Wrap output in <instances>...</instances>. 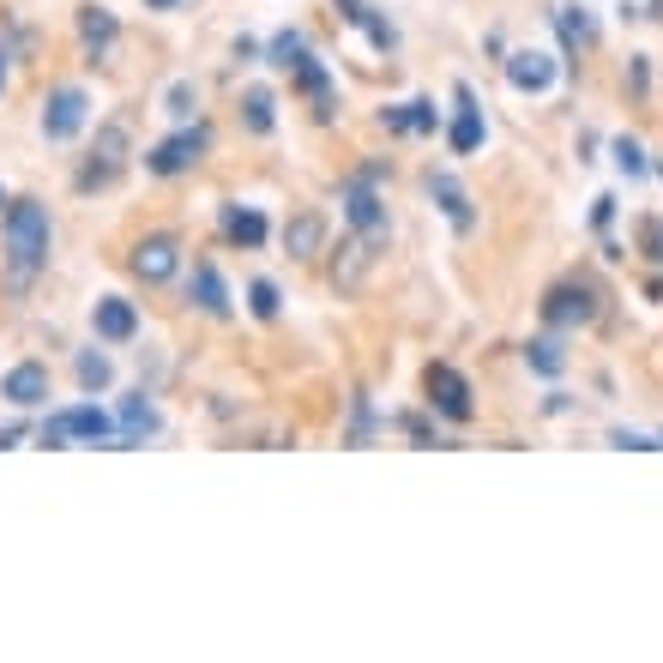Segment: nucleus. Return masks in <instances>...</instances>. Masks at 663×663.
Returning <instances> with one entry per match:
<instances>
[{"label":"nucleus","instance_id":"f257e3e1","mask_svg":"<svg viewBox=\"0 0 663 663\" xmlns=\"http://www.w3.org/2000/svg\"><path fill=\"white\" fill-rule=\"evenodd\" d=\"M0 236H7V278L12 290H24L48 265V211L36 199H12Z\"/></svg>","mask_w":663,"mask_h":663},{"label":"nucleus","instance_id":"f03ea898","mask_svg":"<svg viewBox=\"0 0 663 663\" xmlns=\"http://www.w3.org/2000/svg\"><path fill=\"white\" fill-rule=\"evenodd\" d=\"M380 170H362L344 182V224L356 229L362 241H374V248H387V199H380Z\"/></svg>","mask_w":663,"mask_h":663},{"label":"nucleus","instance_id":"7ed1b4c3","mask_svg":"<svg viewBox=\"0 0 663 663\" xmlns=\"http://www.w3.org/2000/svg\"><path fill=\"white\" fill-rule=\"evenodd\" d=\"M67 441H91V446H115V416L97 404H67L43 423V446H67Z\"/></svg>","mask_w":663,"mask_h":663},{"label":"nucleus","instance_id":"20e7f679","mask_svg":"<svg viewBox=\"0 0 663 663\" xmlns=\"http://www.w3.org/2000/svg\"><path fill=\"white\" fill-rule=\"evenodd\" d=\"M211 151V127H199V121H187L175 139H163V145H151L145 151V175H187V170H199V157Z\"/></svg>","mask_w":663,"mask_h":663},{"label":"nucleus","instance_id":"39448f33","mask_svg":"<svg viewBox=\"0 0 663 663\" xmlns=\"http://www.w3.org/2000/svg\"><path fill=\"white\" fill-rule=\"evenodd\" d=\"M423 387H428V404H435L446 423H470V416H477V392H470V380L458 374L453 362H428Z\"/></svg>","mask_w":663,"mask_h":663},{"label":"nucleus","instance_id":"423d86ee","mask_svg":"<svg viewBox=\"0 0 663 663\" xmlns=\"http://www.w3.org/2000/svg\"><path fill=\"white\" fill-rule=\"evenodd\" d=\"M85 121H91V97H85L79 85H61V91H48V104H43V139H48V145H67V139H79Z\"/></svg>","mask_w":663,"mask_h":663},{"label":"nucleus","instance_id":"0eeeda50","mask_svg":"<svg viewBox=\"0 0 663 663\" xmlns=\"http://www.w3.org/2000/svg\"><path fill=\"white\" fill-rule=\"evenodd\" d=\"M121 170H127V127L109 121L104 133H97V145H91V157H85V170H79V194H91V187H109Z\"/></svg>","mask_w":663,"mask_h":663},{"label":"nucleus","instance_id":"6e6552de","mask_svg":"<svg viewBox=\"0 0 663 663\" xmlns=\"http://www.w3.org/2000/svg\"><path fill=\"white\" fill-rule=\"evenodd\" d=\"M543 320H550L555 332H573V326H591L597 320V290L591 284H555L550 296H543Z\"/></svg>","mask_w":663,"mask_h":663},{"label":"nucleus","instance_id":"1a4fd4ad","mask_svg":"<svg viewBox=\"0 0 663 663\" xmlns=\"http://www.w3.org/2000/svg\"><path fill=\"white\" fill-rule=\"evenodd\" d=\"M482 139H489V121H482L477 91H470V85H453V127H446V145H453V157L482 151Z\"/></svg>","mask_w":663,"mask_h":663},{"label":"nucleus","instance_id":"9d476101","mask_svg":"<svg viewBox=\"0 0 663 663\" xmlns=\"http://www.w3.org/2000/svg\"><path fill=\"white\" fill-rule=\"evenodd\" d=\"M501 67H507V85H513V91H525V97H543V91L561 79V61L543 55V48H513Z\"/></svg>","mask_w":663,"mask_h":663},{"label":"nucleus","instance_id":"9b49d317","mask_svg":"<svg viewBox=\"0 0 663 663\" xmlns=\"http://www.w3.org/2000/svg\"><path fill=\"white\" fill-rule=\"evenodd\" d=\"M175 272H182V241H175L170 229H157V236H145L133 248V278H145V284H170Z\"/></svg>","mask_w":663,"mask_h":663},{"label":"nucleus","instance_id":"f8f14e48","mask_svg":"<svg viewBox=\"0 0 663 663\" xmlns=\"http://www.w3.org/2000/svg\"><path fill=\"white\" fill-rule=\"evenodd\" d=\"M91 332L104 344H133L139 338V308L127 296H97L91 302Z\"/></svg>","mask_w":663,"mask_h":663},{"label":"nucleus","instance_id":"ddd939ff","mask_svg":"<svg viewBox=\"0 0 663 663\" xmlns=\"http://www.w3.org/2000/svg\"><path fill=\"white\" fill-rule=\"evenodd\" d=\"M157 428H163V416H157V404H151V392H127L121 423H115V446H145Z\"/></svg>","mask_w":663,"mask_h":663},{"label":"nucleus","instance_id":"4468645a","mask_svg":"<svg viewBox=\"0 0 663 663\" xmlns=\"http://www.w3.org/2000/svg\"><path fill=\"white\" fill-rule=\"evenodd\" d=\"M428 194H435V206L446 211V224H453V236H470L477 229V206H470V194L458 187V175L446 170H428Z\"/></svg>","mask_w":663,"mask_h":663},{"label":"nucleus","instance_id":"2eb2a0df","mask_svg":"<svg viewBox=\"0 0 663 663\" xmlns=\"http://www.w3.org/2000/svg\"><path fill=\"white\" fill-rule=\"evenodd\" d=\"M0 399L12 404V411H36V404L48 399V368L43 362H19L0 374Z\"/></svg>","mask_w":663,"mask_h":663},{"label":"nucleus","instance_id":"dca6fc26","mask_svg":"<svg viewBox=\"0 0 663 663\" xmlns=\"http://www.w3.org/2000/svg\"><path fill=\"white\" fill-rule=\"evenodd\" d=\"M332 7H338L344 19H350L356 31H362L368 43L380 48V55H392V48H399V31H392V19H387L380 7H368V0H332Z\"/></svg>","mask_w":663,"mask_h":663},{"label":"nucleus","instance_id":"f3484780","mask_svg":"<svg viewBox=\"0 0 663 663\" xmlns=\"http://www.w3.org/2000/svg\"><path fill=\"white\" fill-rule=\"evenodd\" d=\"M296 85L308 91V104H314V115H320V121H332V115H338V91H332V73H326L320 55H308V61L296 67Z\"/></svg>","mask_w":663,"mask_h":663},{"label":"nucleus","instance_id":"a211bd4d","mask_svg":"<svg viewBox=\"0 0 663 663\" xmlns=\"http://www.w3.org/2000/svg\"><path fill=\"white\" fill-rule=\"evenodd\" d=\"M115 36H121V24H115L109 7H85V12H79V43H85V55H91V61L109 55Z\"/></svg>","mask_w":663,"mask_h":663},{"label":"nucleus","instance_id":"6ab92c4d","mask_svg":"<svg viewBox=\"0 0 663 663\" xmlns=\"http://www.w3.org/2000/svg\"><path fill=\"white\" fill-rule=\"evenodd\" d=\"M187 296H194L199 308L211 314V320H224V314H229V290H224V278H218V265H211V260L194 265V284H187Z\"/></svg>","mask_w":663,"mask_h":663},{"label":"nucleus","instance_id":"aec40b11","mask_svg":"<svg viewBox=\"0 0 663 663\" xmlns=\"http://www.w3.org/2000/svg\"><path fill=\"white\" fill-rule=\"evenodd\" d=\"M265 229H272V224H265L260 206H224V236L236 241V248H260Z\"/></svg>","mask_w":663,"mask_h":663},{"label":"nucleus","instance_id":"412c9836","mask_svg":"<svg viewBox=\"0 0 663 663\" xmlns=\"http://www.w3.org/2000/svg\"><path fill=\"white\" fill-rule=\"evenodd\" d=\"M284 248L296 253V260H314V253L326 248V218H320V211H302V218H290Z\"/></svg>","mask_w":663,"mask_h":663},{"label":"nucleus","instance_id":"4be33fe9","mask_svg":"<svg viewBox=\"0 0 663 663\" xmlns=\"http://www.w3.org/2000/svg\"><path fill=\"white\" fill-rule=\"evenodd\" d=\"M374 241H362V236H350V241H344V260L338 265H332V284H338V290H356V284H362V272H368V265H374Z\"/></svg>","mask_w":663,"mask_h":663},{"label":"nucleus","instance_id":"5701e85b","mask_svg":"<svg viewBox=\"0 0 663 663\" xmlns=\"http://www.w3.org/2000/svg\"><path fill=\"white\" fill-rule=\"evenodd\" d=\"M550 19H555L561 43H567V55H573V48H591V43H597V24H591V12H585V7H573V0H567V7H555Z\"/></svg>","mask_w":663,"mask_h":663},{"label":"nucleus","instance_id":"b1692460","mask_svg":"<svg viewBox=\"0 0 663 663\" xmlns=\"http://www.w3.org/2000/svg\"><path fill=\"white\" fill-rule=\"evenodd\" d=\"M241 121H248V133H272L278 127V97L265 91V85H248V91H241Z\"/></svg>","mask_w":663,"mask_h":663},{"label":"nucleus","instance_id":"393cba45","mask_svg":"<svg viewBox=\"0 0 663 663\" xmlns=\"http://www.w3.org/2000/svg\"><path fill=\"white\" fill-rule=\"evenodd\" d=\"M308 55H314V48H308V36H302V31H278L272 43H265V61H272L278 73H296Z\"/></svg>","mask_w":663,"mask_h":663},{"label":"nucleus","instance_id":"a878e982","mask_svg":"<svg viewBox=\"0 0 663 663\" xmlns=\"http://www.w3.org/2000/svg\"><path fill=\"white\" fill-rule=\"evenodd\" d=\"M525 362H531V374H543V380H555L561 368H567V350H561V338H531V350H525Z\"/></svg>","mask_w":663,"mask_h":663},{"label":"nucleus","instance_id":"bb28decb","mask_svg":"<svg viewBox=\"0 0 663 663\" xmlns=\"http://www.w3.org/2000/svg\"><path fill=\"white\" fill-rule=\"evenodd\" d=\"M79 387L85 392H109L115 387V362L104 350H79Z\"/></svg>","mask_w":663,"mask_h":663},{"label":"nucleus","instance_id":"cd10ccee","mask_svg":"<svg viewBox=\"0 0 663 663\" xmlns=\"http://www.w3.org/2000/svg\"><path fill=\"white\" fill-rule=\"evenodd\" d=\"M194 109H199V85L194 79H175L170 91H163V115H170V121H194Z\"/></svg>","mask_w":663,"mask_h":663},{"label":"nucleus","instance_id":"c85d7f7f","mask_svg":"<svg viewBox=\"0 0 663 663\" xmlns=\"http://www.w3.org/2000/svg\"><path fill=\"white\" fill-rule=\"evenodd\" d=\"M248 308L260 314V320H278V314H284V296H278L272 278H253V284H248Z\"/></svg>","mask_w":663,"mask_h":663},{"label":"nucleus","instance_id":"c756f323","mask_svg":"<svg viewBox=\"0 0 663 663\" xmlns=\"http://www.w3.org/2000/svg\"><path fill=\"white\" fill-rule=\"evenodd\" d=\"M609 151H616V170H621V175H633V182H640V175L652 170V163H645V145H640V139H628V133H621Z\"/></svg>","mask_w":663,"mask_h":663},{"label":"nucleus","instance_id":"7c9ffc66","mask_svg":"<svg viewBox=\"0 0 663 663\" xmlns=\"http://www.w3.org/2000/svg\"><path fill=\"white\" fill-rule=\"evenodd\" d=\"M404 121H411V133H435V127H441V109L428 104V97H416V104H404Z\"/></svg>","mask_w":663,"mask_h":663},{"label":"nucleus","instance_id":"2f4dec72","mask_svg":"<svg viewBox=\"0 0 663 663\" xmlns=\"http://www.w3.org/2000/svg\"><path fill=\"white\" fill-rule=\"evenodd\" d=\"M640 248L663 265V218H645V224H640Z\"/></svg>","mask_w":663,"mask_h":663},{"label":"nucleus","instance_id":"473e14b6","mask_svg":"<svg viewBox=\"0 0 663 663\" xmlns=\"http://www.w3.org/2000/svg\"><path fill=\"white\" fill-rule=\"evenodd\" d=\"M380 121H387V133H411V121H404V109H380Z\"/></svg>","mask_w":663,"mask_h":663},{"label":"nucleus","instance_id":"72a5a7b5","mask_svg":"<svg viewBox=\"0 0 663 663\" xmlns=\"http://www.w3.org/2000/svg\"><path fill=\"white\" fill-rule=\"evenodd\" d=\"M609 218H616V199L604 194V199H597V211H591V224H597V229H609Z\"/></svg>","mask_w":663,"mask_h":663},{"label":"nucleus","instance_id":"f704fd0d","mask_svg":"<svg viewBox=\"0 0 663 663\" xmlns=\"http://www.w3.org/2000/svg\"><path fill=\"white\" fill-rule=\"evenodd\" d=\"M7 73H12V43H0V91H7Z\"/></svg>","mask_w":663,"mask_h":663},{"label":"nucleus","instance_id":"c9c22d12","mask_svg":"<svg viewBox=\"0 0 663 663\" xmlns=\"http://www.w3.org/2000/svg\"><path fill=\"white\" fill-rule=\"evenodd\" d=\"M145 7H151V12H170V7H182V0H145Z\"/></svg>","mask_w":663,"mask_h":663},{"label":"nucleus","instance_id":"e433bc0d","mask_svg":"<svg viewBox=\"0 0 663 663\" xmlns=\"http://www.w3.org/2000/svg\"><path fill=\"white\" fill-rule=\"evenodd\" d=\"M652 12H657V19H663V0H657V7H652Z\"/></svg>","mask_w":663,"mask_h":663},{"label":"nucleus","instance_id":"4c0bfd02","mask_svg":"<svg viewBox=\"0 0 663 663\" xmlns=\"http://www.w3.org/2000/svg\"><path fill=\"white\" fill-rule=\"evenodd\" d=\"M657 175H663V163H657Z\"/></svg>","mask_w":663,"mask_h":663},{"label":"nucleus","instance_id":"58836bf2","mask_svg":"<svg viewBox=\"0 0 663 663\" xmlns=\"http://www.w3.org/2000/svg\"><path fill=\"white\" fill-rule=\"evenodd\" d=\"M0 199H7V194H0Z\"/></svg>","mask_w":663,"mask_h":663}]
</instances>
